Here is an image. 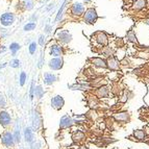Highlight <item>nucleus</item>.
Segmentation results:
<instances>
[{"label": "nucleus", "mask_w": 149, "mask_h": 149, "mask_svg": "<svg viewBox=\"0 0 149 149\" xmlns=\"http://www.w3.org/2000/svg\"><path fill=\"white\" fill-rule=\"evenodd\" d=\"M1 143L2 145H4L5 147H8V148H13L14 145H15V140H14V137H13V134H10V132H4L2 134H1Z\"/></svg>", "instance_id": "obj_1"}, {"label": "nucleus", "mask_w": 149, "mask_h": 149, "mask_svg": "<svg viewBox=\"0 0 149 149\" xmlns=\"http://www.w3.org/2000/svg\"><path fill=\"white\" fill-rule=\"evenodd\" d=\"M85 21L89 24H93L96 22V20L98 19V15H97L96 10L95 8H89L86 10L85 13Z\"/></svg>", "instance_id": "obj_2"}, {"label": "nucleus", "mask_w": 149, "mask_h": 149, "mask_svg": "<svg viewBox=\"0 0 149 149\" xmlns=\"http://www.w3.org/2000/svg\"><path fill=\"white\" fill-rule=\"evenodd\" d=\"M15 22V16L12 13H5L0 16V23L3 26H10Z\"/></svg>", "instance_id": "obj_3"}, {"label": "nucleus", "mask_w": 149, "mask_h": 149, "mask_svg": "<svg viewBox=\"0 0 149 149\" xmlns=\"http://www.w3.org/2000/svg\"><path fill=\"white\" fill-rule=\"evenodd\" d=\"M64 104H65V100L62 96L56 95V96L52 97V99H51V107H52L54 109L60 111V109H63Z\"/></svg>", "instance_id": "obj_4"}, {"label": "nucleus", "mask_w": 149, "mask_h": 149, "mask_svg": "<svg viewBox=\"0 0 149 149\" xmlns=\"http://www.w3.org/2000/svg\"><path fill=\"white\" fill-rule=\"evenodd\" d=\"M12 122V118H10V114L5 111H0V124L3 127H8Z\"/></svg>", "instance_id": "obj_5"}, {"label": "nucleus", "mask_w": 149, "mask_h": 149, "mask_svg": "<svg viewBox=\"0 0 149 149\" xmlns=\"http://www.w3.org/2000/svg\"><path fill=\"white\" fill-rule=\"evenodd\" d=\"M63 64H64V61L62 57H54V58L49 61L48 66L52 70H61L63 68Z\"/></svg>", "instance_id": "obj_6"}, {"label": "nucleus", "mask_w": 149, "mask_h": 149, "mask_svg": "<svg viewBox=\"0 0 149 149\" xmlns=\"http://www.w3.org/2000/svg\"><path fill=\"white\" fill-rule=\"evenodd\" d=\"M73 120L72 118L70 117L69 115H65L63 116L62 119H61L60 122V128L61 129H66V128H69L73 125Z\"/></svg>", "instance_id": "obj_7"}, {"label": "nucleus", "mask_w": 149, "mask_h": 149, "mask_svg": "<svg viewBox=\"0 0 149 149\" xmlns=\"http://www.w3.org/2000/svg\"><path fill=\"white\" fill-rule=\"evenodd\" d=\"M57 40L60 41L61 43L68 44V43L71 42V40H72V36L70 35L68 31H66V30H63V31H60L57 33Z\"/></svg>", "instance_id": "obj_8"}, {"label": "nucleus", "mask_w": 149, "mask_h": 149, "mask_svg": "<svg viewBox=\"0 0 149 149\" xmlns=\"http://www.w3.org/2000/svg\"><path fill=\"white\" fill-rule=\"evenodd\" d=\"M56 80H57L56 75L53 74V73L47 72V73H45V74H44V82H45V85L50 86V85H52V84H54Z\"/></svg>", "instance_id": "obj_9"}, {"label": "nucleus", "mask_w": 149, "mask_h": 149, "mask_svg": "<svg viewBox=\"0 0 149 149\" xmlns=\"http://www.w3.org/2000/svg\"><path fill=\"white\" fill-rule=\"evenodd\" d=\"M63 53H64V50L58 45H52L50 47V55H52V56L61 57V55H63Z\"/></svg>", "instance_id": "obj_10"}, {"label": "nucleus", "mask_w": 149, "mask_h": 149, "mask_svg": "<svg viewBox=\"0 0 149 149\" xmlns=\"http://www.w3.org/2000/svg\"><path fill=\"white\" fill-rule=\"evenodd\" d=\"M71 12H72L73 15L80 16L85 12V8H84V5L81 3H74L72 5V8H71Z\"/></svg>", "instance_id": "obj_11"}, {"label": "nucleus", "mask_w": 149, "mask_h": 149, "mask_svg": "<svg viewBox=\"0 0 149 149\" xmlns=\"http://www.w3.org/2000/svg\"><path fill=\"white\" fill-rule=\"evenodd\" d=\"M96 41H97V43H98V44L105 46V45L107 44V35H105L104 32H102V31L97 32V33H96Z\"/></svg>", "instance_id": "obj_12"}, {"label": "nucleus", "mask_w": 149, "mask_h": 149, "mask_svg": "<svg viewBox=\"0 0 149 149\" xmlns=\"http://www.w3.org/2000/svg\"><path fill=\"white\" fill-rule=\"evenodd\" d=\"M107 67L111 70H119V62L114 57H111L107 63Z\"/></svg>", "instance_id": "obj_13"}, {"label": "nucleus", "mask_w": 149, "mask_h": 149, "mask_svg": "<svg viewBox=\"0 0 149 149\" xmlns=\"http://www.w3.org/2000/svg\"><path fill=\"white\" fill-rule=\"evenodd\" d=\"M92 63L98 68H107V62L104 60H102V58H99V57H95L92 60Z\"/></svg>", "instance_id": "obj_14"}, {"label": "nucleus", "mask_w": 149, "mask_h": 149, "mask_svg": "<svg viewBox=\"0 0 149 149\" xmlns=\"http://www.w3.org/2000/svg\"><path fill=\"white\" fill-rule=\"evenodd\" d=\"M115 119L119 122H127L128 121V114L125 113H118L115 115Z\"/></svg>", "instance_id": "obj_15"}, {"label": "nucleus", "mask_w": 149, "mask_h": 149, "mask_svg": "<svg viewBox=\"0 0 149 149\" xmlns=\"http://www.w3.org/2000/svg\"><path fill=\"white\" fill-rule=\"evenodd\" d=\"M84 138H85V134L80 130H76V132L72 134V139L74 142H80Z\"/></svg>", "instance_id": "obj_16"}, {"label": "nucleus", "mask_w": 149, "mask_h": 149, "mask_svg": "<svg viewBox=\"0 0 149 149\" xmlns=\"http://www.w3.org/2000/svg\"><path fill=\"white\" fill-rule=\"evenodd\" d=\"M134 136L137 138L139 141H142V140H144V138H145V132L142 130V129H137V130H134Z\"/></svg>", "instance_id": "obj_17"}, {"label": "nucleus", "mask_w": 149, "mask_h": 149, "mask_svg": "<svg viewBox=\"0 0 149 149\" xmlns=\"http://www.w3.org/2000/svg\"><path fill=\"white\" fill-rule=\"evenodd\" d=\"M146 4V1L145 0H136L134 1V8L136 10H141L143 8Z\"/></svg>", "instance_id": "obj_18"}, {"label": "nucleus", "mask_w": 149, "mask_h": 149, "mask_svg": "<svg viewBox=\"0 0 149 149\" xmlns=\"http://www.w3.org/2000/svg\"><path fill=\"white\" fill-rule=\"evenodd\" d=\"M35 92H36V96H37L38 98H42V97L44 96V93H45L42 86H38V87L35 89Z\"/></svg>", "instance_id": "obj_19"}, {"label": "nucleus", "mask_w": 149, "mask_h": 149, "mask_svg": "<svg viewBox=\"0 0 149 149\" xmlns=\"http://www.w3.org/2000/svg\"><path fill=\"white\" fill-rule=\"evenodd\" d=\"M20 48H21V46L18 44V43H12V44H10V51H12V53L14 55L16 54V52H17V51L20 49Z\"/></svg>", "instance_id": "obj_20"}, {"label": "nucleus", "mask_w": 149, "mask_h": 149, "mask_svg": "<svg viewBox=\"0 0 149 149\" xmlns=\"http://www.w3.org/2000/svg\"><path fill=\"white\" fill-rule=\"evenodd\" d=\"M25 139L27 142H31L32 141V132L30 128H26L25 129Z\"/></svg>", "instance_id": "obj_21"}, {"label": "nucleus", "mask_w": 149, "mask_h": 149, "mask_svg": "<svg viewBox=\"0 0 149 149\" xmlns=\"http://www.w3.org/2000/svg\"><path fill=\"white\" fill-rule=\"evenodd\" d=\"M127 39H128L130 42H137V37L134 35V30H129L128 33H127Z\"/></svg>", "instance_id": "obj_22"}, {"label": "nucleus", "mask_w": 149, "mask_h": 149, "mask_svg": "<svg viewBox=\"0 0 149 149\" xmlns=\"http://www.w3.org/2000/svg\"><path fill=\"white\" fill-rule=\"evenodd\" d=\"M35 28H36V23H33V22L27 23V24L24 26L25 31H30V30H33Z\"/></svg>", "instance_id": "obj_23"}, {"label": "nucleus", "mask_w": 149, "mask_h": 149, "mask_svg": "<svg viewBox=\"0 0 149 149\" xmlns=\"http://www.w3.org/2000/svg\"><path fill=\"white\" fill-rule=\"evenodd\" d=\"M98 93H99V96L100 97H107V94H109V90H107V88H100L99 91H98Z\"/></svg>", "instance_id": "obj_24"}, {"label": "nucleus", "mask_w": 149, "mask_h": 149, "mask_svg": "<svg viewBox=\"0 0 149 149\" xmlns=\"http://www.w3.org/2000/svg\"><path fill=\"white\" fill-rule=\"evenodd\" d=\"M66 2H67V0L65 1L64 3H63V5L61 6V8L58 10V13H57V16H56V19H55V21H58L61 19V17H62V14H63V10H64L65 6H66Z\"/></svg>", "instance_id": "obj_25"}, {"label": "nucleus", "mask_w": 149, "mask_h": 149, "mask_svg": "<svg viewBox=\"0 0 149 149\" xmlns=\"http://www.w3.org/2000/svg\"><path fill=\"white\" fill-rule=\"evenodd\" d=\"M28 49H29V53H30V54H33V53L37 51V43H36V42L30 43Z\"/></svg>", "instance_id": "obj_26"}, {"label": "nucleus", "mask_w": 149, "mask_h": 149, "mask_svg": "<svg viewBox=\"0 0 149 149\" xmlns=\"http://www.w3.org/2000/svg\"><path fill=\"white\" fill-rule=\"evenodd\" d=\"M20 64L21 63L19 60H13V61H10V67H13V68H18L20 66Z\"/></svg>", "instance_id": "obj_27"}, {"label": "nucleus", "mask_w": 149, "mask_h": 149, "mask_svg": "<svg viewBox=\"0 0 149 149\" xmlns=\"http://www.w3.org/2000/svg\"><path fill=\"white\" fill-rule=\"evenodd\" d=\"M5 104H6V101H5L4 96H3L2 93H0V109H2V107H5Z\"/></svg>", "instance_id": "obj_28"}, {"label": "nucleus", "mask_w": 149, "mask_h": 149, "mask_svg": "<svg viewBox=\"0 0 149 149\" xmlns=\"http://www.w3.org/2000/svg\"><path fill=\"white\" fill-rule=\"evenodd\" d=\"M25 80H26V74H25V72H22L20 74V85L21 86L24 85Z\"/></svg>", "instance_id": "obj_29"}, {"label": "nucleus", "mask_w": 149, "mask_h": 149, "mask_svg": "<svg viewBox=\"0 0 149 149\" xmlns=\"http://www.w3.org/2000/svg\"><path fill=\"white\" fill-rule=\"evenodd\" d=\"M45 43H46V40H45V37L44 35L40 36V38H39V44L41 45V46H44Z\"/></svg>", "instance_id": "obj_30"}, {"label": "nucleus", "mask_w": 149, "mask_h": 149, "mask_svg": "<svg viewBox=\"0 0 149 149\" xmlns=\"http://www.w3.org/2000/svg\"><path fill=\"white\" fill-rule=\"evenodd\" d=\"M25 4H26L27 10H31L32 8V1L31 0H25Z\"/></svg>", "instance_id": "obj_31"}, {"label": "nucleus", "mask_w": 149, "mask_h": 149, "mask_svg": "<svg viewBox=\"0 0 149 149\" xmlns=\"http://www.w3.org/2000/svg\"><path fill=\"white\" fill-rule=\"evenodd\" d=\"M33 92H35V84L32 82L31 87H30V99L33 98Z\"/></svg>", "instance_id": "obj_32"}, {"label": "nucleus", "mask_w": 149, "mask_h": 149, "mask_svg": "<svg viewBox=\"0 0 149 149\" xmlns=\"http://www.w3.org/2000/svg\"><path fill=\"white\" fill-rule=\"evenodd\" d=\"M145 23H146L147 25H149V19H147V20L145 21Z\"/></svg>", "instance_id": "obj_33"}, {"label": "nucleus", "mask_w": 149, "mask_h": 149, "mask_svg": "<svg viewBox=\"0 0 149 149\" xmlns=\"http://www.w3.org/2000/svg\"><path fill=\"white\" fill-rule=\"evenodd\" d=\"M79 149H89V148H88V147H80Z\"/></svg>", "instance_id": "obj_34"}, {"label": "nucleus", "mask_w": 149, "mask_h": 149, "mask_svg": "<svg viewBox=\"0 0 149 149\" xmlns=\"http://www.w3.org/2000/svg\"><path fill=\"white\" fill-rule=\"evenodd\" d=\"M84 1H85V2H90L91 0H84Z\"/></svg>", "instance_id": "obj_35"}, {"label": "nucleus", "mask_w": 149, "mask_h": 149, "mask_svg": "<svg viewBox=\"0 0 149 149\" xmlns=\"http://www.w3.org/2000/svg\"><path fill=\"white\" fill-rule=\"evenodd\" d=\"M148 4H149V0H148Z\"/></svg>", "instance_id": "obj_36"}]
</instances>
